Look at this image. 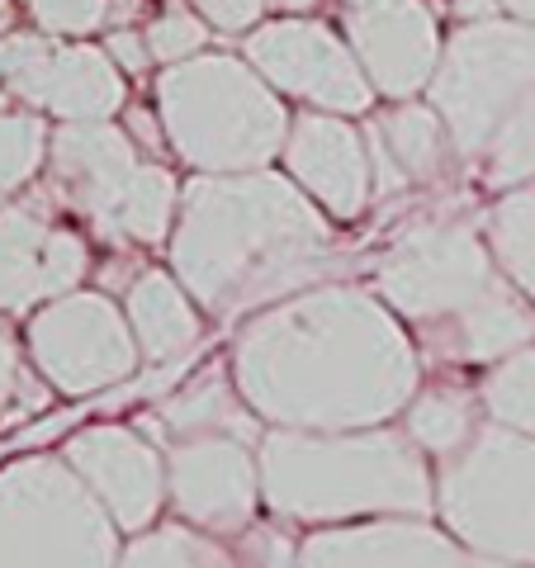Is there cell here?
<instances>
[{
    "mask_svg": "<svg viewBox=\"0 0 535 568\" xmlns=\"http://www.w3.org/2000/svg\"><path fill=\"white\" fill-rule=\"evenodd\" d=\"M110 10H114V20H129V14L138 10V0H110Z\"/></svg>",
    "mask_w": 535,
    "mask_h": 568,
    "instance_id": "74e56055",
    "label": "cell"
},
{
    "mask_svg": "<svg viewBox=\"0 0 535 568\" xmlns=\"http://www.w3.org/2000/svg\"><path fill=\"white\" fill-rule=\"evenodd\" d=\"M166 503L175 517L238 536L261 511V465L256 446L242 436H181L166 446Z\"/></svg>",
    "mask_w": 535,
    "mask_h": 568,
    "instance_id": "8fae6325",
    "label": "cell"
},
{
    "mask_svg": "<svg viewBox=\"0 0 535 568\" xmlns=\"http://www.w3.org/2000/svg\"><path fill=\"white\" fill-rule=\"evenodd\" d=\"M246 58L284 95H299L327 114H361L374 100L361 58L313 20H280L256 29L246 39Z\"/></svg>",
    "mask_w": 535,
    "mask_h": 568,
    "instance_id": "4fadbf2b",
    "label": "cell"
},
{
    "mask_svg": "<svg viewBox=\"0 0 535 568\" xmlns=\"http://www.w3.org/2000/svg\"><path fill=\"white\" fill-rule=\"evenodd\" d=\"M157 110L175 156L209 175L256 171L290 138V114L275 91L233 58L171 62L157 81Z\"/></svg>",
    "mask_w": 535,
    "mask_h": 568,
    "instance_id": "5b68a950",
    "label": "cell"
},
{
    "mask_svg": "<svg viewBox=\"0 0 535 568\" xmlns=\"http://www.w3.org/2000/svg\"><path fill=\"white\" fill-rule=\"evenodd\" d=\"M171 271L219 323L261 313L336 271V242L309 194L275 171L200 175L181 194Z\"/></svg>",
    "mask_w": 535,
    "mask_h": 568,
    "instance_id": "7a4b0ae2",
    "label": "cell"
},
{
    "mask_svg": "<svg viewBox=\"0 0 535 568\" xmlns=\"http://www.w3.org/2000/svg\"><path fill=\"white\" fill-rule=\"evenodd\" d=\"M474 568H531V564H507V559H488V555H474Z\"/></svg>",
    "mask_w": 535,
    "mask_h": 568,
    "instance_id": "8d00e7d4",
    "label": "cell"
},
{
    "mask_svg": "<svg viewBox=\"0 0 535 568\" xmlns=\"http://www.w3.org/2000/svg\"><path fill=\"white\" fill-rule=\"evenodd\" d=\"M294 568H474V555L426 517H374L317 526Z\"/></svg>",
    "mask_w": 535,
    "mask_h": 568,
    "instance_id": "2e32d148",
    "label": "cell"
},
{
    "mask_svg": "<svg viewBox=\"0 0 535 568\" xmlns=\"http://www.w3.org/2000/svg\"><path fill=\"white\" fill-rule=\"evenodd\" d=\"M488 422H503L512 432L535 436V342L512 351L507 361H497L488 369L484 388H478Z\"/></svg>",
    "mask_w": 535,
    "mask_h": 568,
    "instance_id": "d4e9b609",
    "label": "cell"
},
{
    "mask_svg": "<svg viewBox=\"0 0 535 568\" xmlns=\"http://www.w3.org/2000/svg\"><path fill=\"white\" fill-rule=\"evenodd\" d=\"M503 6L516 14V20H526V24H535V0H503Z\"/></svg>",
    "mask_w": 535,
    "mask_h": 568,
    "instance_id": "d590c367",
    "label": "cell"
},
{
    "mask_svg": "<svg viewBox=\"0 0 535 568\" xmlns=\"http://www.w3.org/2000/svg\"><path fill=\"white\" fill-rule=\"evenodd\" d=\"M380 298L445 365H497L535 342L531 298L497 275L493 246L465 223L398 237L380 261Z\"/></svg>",
    "mask_w": 535,
    "mask_h": 568,
    "instance_id": "3957f363",
    "label": "cell"
},
{
    "mask_svg": "<svg viewBox=\"0 0 535 568\" xmlns=\"http://www.w3.org/2000/svg\"><path fill=\"white\" fill-rule=\"evenodd\" d=\"M478 166H484L488 190H516V185L535 181V100L497 129V138L488 142V152Z\"/></svg>",
    "mask_w": 535,
    "mask_h": 568,
    "instance_id": "4316f807",
    "label": "cell"
},
{
    "mask_svg": "<svg viewBox=\"0 0 535 568\" xmlns=\"http://www.w3.org/2000/svg\"><path fill=\"white\" fill-rule=\"evenodd\" d=\"M52 181L67 204L104 242L157 246L175 219V181L166 166L142 162L133 138L110 119H67L48 142Z\"/></svg>",
    "mask_w": 535,
    "mask_h": 568,
    "instance_id": "8992f818",
    "label": "cell"
},
{
    "mask_svg": "<svg viewBox=\"0 0 535 568\" xmlns=\"http://www.w3.org/2000/svg\"><path fill=\"white\" fill-rule=\"evenodd\" d=\"M204 43H209L204 24L194 20L190 10H181V6L166 10V14H157L152 29H148V48H152V58H162V62H185Z\"/></svg>",
    "mask_w": 535,
    "mask_h": 568,
    "instance_id": "f1b7e54d",
    "label": "cell"
},
{
    "mask_svg": "<svg viewBox=\"0 0 535 568\" xmlns=\"http://www.w3.org/2000/svg\"><path fill=\"white\" fill-rule=\"evenodd\" d=\"M488 246L516 290L535 304V181L507 190L488 213Z\"/></svg>",
    "mask_w": 535,
    "mask_h": 568,
    "instance_id": "cb8c5ba5",
    "label": "cell"
},
{
    "mask_svg": "<svg viewBox=\"0 0 535 568\" xmlns=\"http://www.w3.org/2000/svg\"><path fill=\"white\" fill-rule=\"evenodd\" d=\"M284 166L332 219H361L374 194L370 148L342 114L323 110L294 119L290 138H284Z\"/></svg>",
    "mask_w": 535,
    "mask_h": 568,
    "instance_id": "ac0fdd59",
    "label": "cell"
},
{
    "mask_svg": "<svg viewBox=\"0 0 535 568\" xmlns=\"http://www.w3.org/2000/svg\"><path fill=\"white\" fill-rule=\"evenodd\" d=\"M200 304L190 298V290L166 271H142L133 275L129 294H123V313L138 336V351L148 365H171L185 361L200 342Z\"/></svg>",
    "mask_w": 535,
    "mask_h": 568,
    "instance_id": "44dd1931",
    "label": "cell"
},
{
    "mask_svg": "<svg viewBox=\"0 0 535 568\" xmlns=\"http://www.w3.org/2000/svg\"><path fill=\"white\" fill-rule=\"evenodd\" d=\"M204 20L219 24L223 33H238V29H252L256 14L265 10V0H200Z\"/></svg>",
    "mask_w": 535,
    "mask_h": 568,
    "instance_id": "1f68e13d",
    "label": "cell"
},
{
    "mask_svg": "<svg viewBox=\"0 0 535 568\" xmlns=\"http://www.w3.org/2000/svg\"><path fill=\"white\" fill-rule=\"evenodd\" d=\"M62 459L100 497L119 530H148L166 503V450L123 422H95L67 436Z\"/></svg>",
    "mask_w": 535,
    "mask_h": 568,
    "instance_id": "5bb4252c",
    "label": "cell"
},
{
    "mask_svg": "<svg viewBox=\"0 0 535 568\" xmlns=\"http://www.w3.org/2000/svg\"><path fill=\"white\" fill-rule=\"evenodd\" d=\"M48 394L39 388V379L24 369V355H20V336L10 332V323L0 317V417H10L14 407L29 413V407H43Z\"/></svg>",
    "mask_w": 535,
    "mask_h": 568,
    "instance_id": "83f0119b",
    "label": "cell"
},
{
    "mask_svg": "<svg viewBox=\"0 0 535 568\" xmlns=\"http://www.w3.org/2000/svg\"><path fill=\"white\" fill-rule=\"evenodd\" d=\"M261 503L275 521L342 526L374 517H432L436 474L403 426L294 432L265 426L256 440Z\"/></svg>",
    "mask_w": 535,
    "mask_h": 568,
    "instance_id": "277c9868",
    "label": "cell"
},
{
    "mask_svg": "<svg viewBox=\"0 0 535 568\" xmlns=\"http://www.w3.org/2000/svg\"><path fill=\"white\" fill-rule=\"evenodd\" d=\"M91 271V252L71 227L48 223L29 204H0V313L62 298Z\"/></svg>",
    "mask_w": 535,
    "mask_h": 568,
    "instance_id": "e0dca14e",
    "label": "cell"
},
{
    "mask_svg": "<svg viewBox=\"0 0 535 568\" xmlns=\"http://www.w3.org/2000/svg\"><path fill=\"white\" fill-rule=\"evenodd\" d=\"M142 426L152 440H166V446L181 436H242L256 446L265 436V422L252 413V403L242 398L238 379L223 365H204L200 375H190Z\"/></svg>",
    "mask_w": 535,
    "mask_h": 568,
    "instance_id": "ffe728a7",
    "label": "cell"
},
{
    "mask_svg": "<svg viewBox=\"0 0 535 568\" xmlns=\"http://www.w3.org/2000/svg\"><path fill=\"white\" fill-rule=\"evenodd\" d=\"M29 361L67 398H85L100 388L123 384L138 369L142 351L129 327V313L114 308L104 294L71 290L29 317L24 332Z\"/></svg>",
    "mask_w": 535,
    "mask_h": 568,
    "instance_id": "30bf717a",
    "label": "cell"
},
{
    "mask_svg": "<svg viewBox=\"0 0 535 568\" xmlns=\"http://www.w3.org/2000/svg\"><path fill=\"white\" fill-rule=\"evenodd\" d=\"M110 58L123 71H142V67H148V58H152V48H148V39H138V33L114 29L110 33Z\"/></svg>",
    "mask_w": 535,
    "mask_h": 568,
    "instance_id": "d6a6232c",
    "label": "cell"
},
{
    "mask_svg": "<svg viewBox=\"0 0 535 568\" xmlns=\"http://www.w3.org/2000/svg\"><path fill=\"white\" fill-rule=\"evenodd\" d=\"M114 530L62 455H24L0 469V568H114Z\"/></svg>",
    "mask_w": 535,
    "mask_h": 568,
    "instance_id": "ba28073f",
    "label": "cell"
},
{
    "mask_svg": "<svg viewBox=\"0 0 535 568\" xmlns=\"http://www.w3.org/2000/svg\"><path fill=\"white\" fill-rule=\"evenodd\" d=\"M233 379L265 426L355 432L403 417L422 388V355L374 294L313 284L246 317Z\"/></svg>",
    "mask_w": 535,
    "mask_h": 568,
    "instance_id": "6da1fadb",
    "label": "cell"
},
{
    "mask_svg": "<svg viewBox=\"0 0 535 568\" xmlns=\"http://www.w3.org/2000/svg\"><path fill=\"white\" fill-rule=\"evenodd\" d=\"M346 39L380 95L407 100L436 77L441 33L422 0H346Z\"/></svg>",
    "mask_w": 535,
    "mask_h": 568,
    "instance_id": "9a60e30c",
    "label": "cell"
},
{
    "mask_svg": "<svg viewBox=\"0 0 535 568\" xmlns=\"http://www.w3.org/2000/svg\"><path fill=\"white\" fill-rule=\"evenodd\" d=\"M114 568H242L238 549H228L213 530L190 521H166L133 530V540L119 549Z\"/></svg>",
    "mask_w": 535,
    "mask_h": 568,
    "instance_id": "603a6c76",
    "label": "cell"
},
{
    "mask_svg": "<svg viewBox=\"0 0 535 568\" xmlns=\"http://www.w3.org/2000/svg\"><path fill=\"white\" fill-rule=\"evenodd\" d=\"M535 100V24L474 20L460 29L432 77V104L465 162H484L507 119Z\"/></svg>",
    "mask_w": 535,
    "mask_h": 568,
    "instance_id": "9c48e42d",
    "label": "cell"
},
{
    "mask_svg": "<svg viewBox=\"0 0 535 568\" xmlns=\"http://www.w3.org/2000/svg\"><path fill=\"white\" fill-rule=\"evenodd\" d=\"M0 85L58 119H110L123 104V81L110 52L48 43L39 33L0 39Z\"/></svg>",
    "mask_w": 535,
    "mask_h": 568,
    "instance_id": "7c38bea8",
    "label": "cell"
},
{
    "mask_svg": "<svg viewBox=\"0 0 535 568\" xmlns=\"http://www.w3.org/2000/svg\"><path fill=\"white\" fill-rule=\"evenodd\" d=\"M10 24V0H0V29Z\"/></svg>",
    "mask_w": 535,
    "mask_h": 568,
    "instance_id": "ab89813d",
    "label": "cell"
},
{
    "mask_svg": "<svg viewBox=\"0 0 535 568\" xmlns=\"http://www.w3.org/2000/svg\"><path fill=\"white\" fill-rule=\"evenodd\" d=\"M436 517L470 555L535 568V436L484 422L436 469Z\"/></svg>",
    "mask_w": 535,
    "mask_h": 568,
    "instance_id": "52a82bcc",
    "label": "cell"
},
{
    "mask_svg": "<svg viewBox=\"0 0 535 568\" xmlns=\"http://www.w3.org/2000/svg\"><path fill=\"white\" fill-rule=\"evenodd\" d=\"M478 394L460 384H422L413 398L403 407V432L407 440L426 455V459H451L455 450H465L474 432L484 426L488 417H478Z\"/></svg>",
    "mask_w": 535,
    "mask_h": 568,
    "instance_id": "7402d4cb",
    "label": "cell"
},
{
    "mask_svg": "<svg viewBox=\"0 0 535 568\" xmlns=\"http://www.w3.org/2000/svg\"><path fill=\"white\" fill-rule=\"evenodd\" d=\"M48 123L24 110H0V194L29 185L48 162Z\"/></svg>",
    "mask_w": 535,
    "mask_h": 568,
    "instance_id": "484cf974",
    "label": "cell"
},
{
    "mask_svg": "<svg viewBox=\"0 0 535 568\" xmlns=\"http://www.w3.org/2000/svg\"><path fill=\"white\" fill-rule=\"evenodd\" d=\"M365 148L374 194H398L417 181H436L455 142L436 104H398L365 123Z\"/></svg>",
    "mask_w": 535,
    "mask_h": 568,
    "instance_id": "d6986e66",
    "label": "cell"
},
{
    "mask_svg": "<svg viewBox=\"0 0 535 568\" xmlns=\"http://www.w3.org/2000/svg\"><path fill=\"white\" fill-rule=\"evenodd\" d=\"M238 564L242 568H294L299 564V540L303 536H290L284 526H246V530H238Z\"/></svg>",
    "mask_w": 535,
    "mask_h": 568,
    "instance_id": "f546056e",
    "label": "cell"
},
{
    "mask_svg": "<svg viewBox=\"0 0 535 568\" xmlns=\"http://www.w3.org/2000/svg\"><path fill=\"white\" fill-rule=\"evenodd\" d=\"M265 6H271V10H309L313 0H265Z\"/></svg>",
    "mask_w": 535,
    "mask_h": 568,
    "instance_id": "f35d334b",
    "label": "cell"
},
{
    "mask_svg": "<svg viewBox=\"0 0 535 568\" xmlns=\"http://www.w3.org/2000/svg\"><path fill=\"white\" fill-rule=\"evenodd\" d=\"M455 10L465 14V20H493V0H455Z\"/></svg>",
    "mask_w": 535,
    "mask_h": 568,
    "instance_id": "e575fe53",
    "label": "cell"
},
{
    "mask_svg": "<svg viewBox=\"0 0 535 568\" xmlns=\"http://www.w3.org/2000/svg\"><path fill=\"white\" fill-rule=\"evenodd\" d=\"M29 10L48 33H91L110 0H29Z\"/></svg>",
    "mask_w": 535,
    "mask_h": 568,
    "instance_id": "4dcf8cb0",
    "label": "cell"
},
{
    "mask_svg": "<svg viewBox=\"0 0 535 568\" xmlns=\"http://www.w3.org/2000/svg\"><path fill=\"white\" fill-rule=\"evenodd\" d=\"M129 123H133V133H138L142 148L157 152V142H162V138H157V123H152V114H148V110H133V114H129Z\"/></svg>",
    "mask_w": 535,
    "mask_h": 568,
    "instance_id": "836d02e7",
    "label": "cell"
}]
</instances>
